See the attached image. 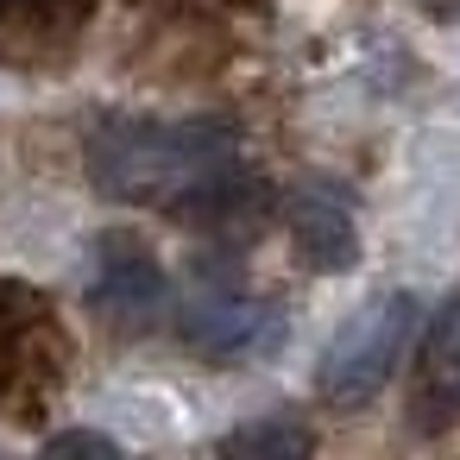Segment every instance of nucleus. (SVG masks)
<instances>
[{
	"label": "nucleus",
	"mask_w": 460,
	"mask_h": 460,
	"mask_svg": "<svg viewBox=\"0 0 460 460\" xmlns=\"http://www.w3.org/2000/svg\"><path fill=\"white\" fill-rule=\"evenodd\" d=\"M315 441H309V429L296 416H265V422H246V429H234L221 441V454H246V460H296Z\"/></svg>",
	"instance_id": "0eeeda50"
},
{
	"label": "nucleus",
	"mask_w": 460,
	"mask_h": 460,
	"mask_svg": "<svg viewBox=\"0 0 460 460\" xmlns=\"http://www.w3.org/2000/svg\"><path fill=\"white\" fill-rule=\"evenodd\" d=\"M164 296H171V278H164V265L152 259V246H139L133 234H108L102 252H95L89 303H95L108 322H120V328H146V322H158Z\"/></svg>",
	"instance_id": "20e7f679"
},
{
	"label": "nucleus",
	"mask_w": 460,
	"mask_h": 460,
	"mask_svg": "<svg viewBox=\"0 0 460 460\" xmlns=\"http://www.w3.org/2000/svg\"><path fill=\"white\" fill-rule=\"evenodd\" d=\"M183 341L221 366H240V359H265L284 347V309L271 296H240V290H221V296H196L183 309Z\"/></svg>",
	"instance_id": "7ed1b4c3"
},
{
	"label": "nucleus",
	"mask_w": 460,
	"mask_h": 460,
	"mask_svg": "<svg viewBox=\"0 0 460 460\" xmlns=\"http://www.w3.org/2000/svg\"><path fill=\"white\" fill-rule=\"evenodd\" d=\"M460 416V296H447L422 334V359H416V422L435 429Z\"/></svg>",
	"instance_id": "423d86ee"
},
{
	"label": "nucleus",
	"mask_w": 460,
	"mask_h": 460,
	"mask_svg": "<svg viewBox=\"0 0 460 460\" xmlns=\"http://www.w3.org/2000/svg\"><path fill=\"white\" fill-rule=\"evenodd\" d=\"M284 221H290V240H296V252H303L315 271H353V265H359L353 196H347L341 183H328V177H309V183H296V196H290Z\"/></svg>",
	"instance_id": "39448f33"
},
{
	"label": "nucleus",
	"mask_w": 460,
	"mask_h": 460,
	"mask_svg": "<svg viewBox=\"0 0 460 460\" xmlns=\"http://www.w3.org/2000/svg\"><path fill=\"white\" fill-rule=\"evenodd\" d=\"M45 454H120V441L102 429H70V435H51Z\"/></svg>",
	"instance_id": "6e6552de"
},
{
	"label": "nucleus",
	"mask_w": 460,
	"mask_h": 460,
	"mask_svg": "<svg viewBox=\"0 0 460 460\" xmlns=\"http://www.w3.org/2000/svg\"><path fill=\"white\" fill-rule=\"evenodd\" d=\"M416 334V296L410 290H378L366 296L322 347V366H315V385L328 403H366L385 391V378L397 372L403 347Z\"/></svg>",
	"instance_id": "f03ea898"
},
{
	"label": "nucleus",
	"mask_w": 460,
	"mask_h": 460,
	"mask_svg": "<svg viewBox=\"0 0 460 460\" xmlns=\"http://www.w3.org/2000/svg\"><path fill=\"white\" fill-rule=\"evenodd\" d=\"M89 177L114 202H208L246 177V139L234 120H146L114 114L89 139Z\"/></svg>",
	"instance_id": "f257e3e1"
}]
</instances>
